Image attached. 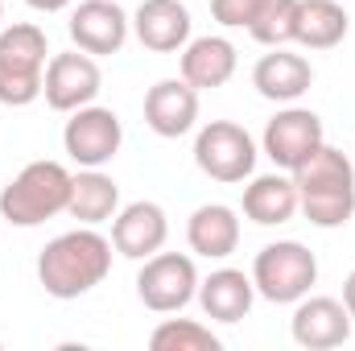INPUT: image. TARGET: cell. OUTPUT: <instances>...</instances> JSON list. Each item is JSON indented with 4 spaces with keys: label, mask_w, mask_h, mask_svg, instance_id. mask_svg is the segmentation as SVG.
<instances>
[{
    "label": "cell",
    "mask_w": 355,
    "mask_h": 351,
    "mask_svg": "<svg viewBox=\"0 0 355 351\" xmlns=\"http://www.w3.org/2000/svg\"><path fill=\"white\" fill-rule=\"evenodd\" d=\"M112 252L116 248H112L107 236H99L87 223H79L75 232H62V236H54L42 248V257H37V281H42V289L50 298L75 302V298H83L95 285L107 281Z\"/></svg>",
    "instance_id": "1"
},
{
    "label": "cell",
    "mask_w": 355,
    "mask_h": 351,
    "mask_svg": "<svg viewBox=\"0 0 355 351\" xmlns=\"http://www.w3.org/2000/svg\"><path fill=\"white\" fill-rule=\"evenodd\" d=\"M297 182V211L314 223V228H343L352 223L355 215V162L335 149V145H322L310 162H302L293 170Z\"/></svg>",
    "instance_id": "2"
},
{
    "label": "cell",
    "mask_w": 355,
    "mask_h": 351,
    "mask_svg": "<svg viewBox=\"0 0 355 351\" xmlns=\"http://www.w3.org/2000/svg\"><path fill=\"white\" fill-rule=\"evenodd\" d=\"M71 178L62 162H29L0 190V219L12 228H37L62 215L71 203Z\"/></svg>",
    "instance_id": "3"
},
{
    "label": "cell",
    "mask_w": 355,
    "mask_h": 351,
    "mask_svg": "<svg viewBox=\"0 0 355 351\" xmlns=\"http://www.w3.org/2000/svg\"><path fill=\"white\" fill-rule=\"evenodd\" d=\"M46 62H50V42L42 25L17 21L0 29V103L29 108L33 99H42Z\"/></svg>",
    "instance_id": "4"
},
{
    "label": "cell",
    "mask_w": 355,
    "mask_h": 351,
    "mask_svg": "<svg viewBox=\"0 0 355 351\" xmlns=\"http://www.w3.org/2000/svg\"><path fill=\"white\" fill-rule=\"evenodd\" d=\"M318 281V257L297 244V240H277L265 244L252 261V285L257 298H265L272 306H293L302 302Z\"/></svg>",
    "instance_id": "5"
},
{
    "label": "cell",
    "mask_w": 355,
    "mask_h": 351,
    "mask_svg": "<svg viewBox=\"0 0 355 351\" xmlns=\"http://www.w3.org/2000/svg\"><path fill=\"white\" fill-rule=\"evenodd\" d=\"M194 166L211 182L236 186V182L252 178V170H257V141L236 120H211L194 137Z\"/></svg>",
    "instance_id": "6"
},
{
    "label": "cell",
    "mask_w": 355,
    "mask_h": 351,
    "mask_svg": "<svg viewBox=\"0 0 355 351\" xmlns=\"http://www.w3.org/2000/svg\"><path fill=\"white\" fill-rule=\"evenodd\" d=\"M198 268L186 252H153L137 273V298L153 314H178L198 298Z\"/></svg>",
    "instance_id": "7"
},
{
    "label": "cell",
    "mask_w": 355,
    "mask_h": 351,
    "mask_svg": "<svg viewBox=\"0 0 355 351\" xmlns=\"http://www.w3.org/2000/svg\"><path fill=\"white\" fill-rule=\"evenodd\" d=\"M322 145H327L322 116L310 112V108H297V103H285L265 124V137H261L265 157L277 170H285V174H293L302 162H310Z\"/></svg>",
    "instance_id": "8"
},
{
    "label": "cell",
    "mask_w": 355,
    "mask_h": 351,
    "mask_svg": "<svg viewBox=\"0 0 355 351\" xmlns=\"http://www.w3.org/2000/svg\"><path fill=\"white\" fill-rule=\"evenodd\" d=\"M124 145V124L112 108L87 103L79 112H71L67 128H62V149L79 170H103Z\"/></svg>",
    "instance_id": "9"
},
{
    "label": "cell",
    "mask_w": 355,
    "mask_h": 351,
    "mask_svg": "<svg viewBox=\"0 0 355 351\" xmlns=\"http://www.w3.org/2000/svg\"><path fill=\"white\" fill-rule=\"evenodd\" d=\"M103 91V71L99 62L91 58L87 50H62V54H50L46 62V79H42V95L54 112H79L99 99Z\"/></svg>",
    "instance_id": "10"
},
{
    "label": "cell",
    "mask_w": 355,
    "mask_h": 351,
    "mask_svg": "<svg viewBox=\"0 0 355 351\" xmlns=\"http://www.w3.org/2000/svg\"><path fill=\"white\" fill-rule=\"evenodd\" d=\"M352 314L339 298H322V293H306L302 302H293V318H289V335L293 343L306 351H331L343 348L352 339Z\"/></svg>",
    "instance_id": "11"
},
{
    "label": "cell",
    "mask_w": 355,
    "mask_h": 351,
    "mask_svg": "<svg viewBox=\"0 0 355 351\" xmlns=\"http://www.w3.org/2000/svg\"><path fill=\"white\" fill-rule=\"evenodd\" d=\"M166 240H170V219L166 207L153 198H137L120 207L112 219V248L128 261H149L153 252L166 248Z\"/></svg>",
    "instance_id": "12"
},
{
    "label": "cell",
    "mask_w": 355,
    "mask_h": 351,
    "mask_svg": "<svg viewBox=\"0 0 355 351\" xmlns=\"http://www.w3.org/2000/svg\"><path fill=\"white\" fill-rule=\"evenodd\" d=\"M71 42L79 50H87L91 58H103V54H120L124 42H128V29H132V17L116 4V0H83L75 12H71Z\"/></svg>",
    "instance_id": "13"
},
{
    "label": "cell",
    "mask_w": 355,
    "mask_h": 351,
    "mask_svg": "<svg viewBox=\"0 0 355 351\" xmlns=\"http://www.w3.org/2000/svg\"><path fill=\"white\" fill-rule=\"evenodd\" d=\"M145 124L157 137H166V141L186 137L198 124V91L190 87L182 75L153 83V87L145 91Z\"/></svg>",
    "instance_id": "14"
},
{
    "label": "cell",
    "mask_w": 355,
    "mask_h": 351,
    "mask_svg": "<svg viewBox=\"0 0 355 351\" xmlns=\"http://www.w3.org/2000/svg\"><path fill=\"white\" fill-rule=\"evenodd\" d=\"M132 33L153 54H182L190 42V8L182 0H141L132 12Z\"/></svg>",
    "instance_id": "15"
},
{
    "label": "cell",
    "mask_w": 355,
    "mask_h": 351,
    "mask_svg": "<svg viewBox=\"0 0 355 351\" xmlns=\"http://www.w3.org/2000/svg\"><path fill=\"white\" fill-rule=\"evenodd\" d=\"M236 46L219 33H207V37H190L182 46V62H178V75L190 83L194 91H215L223 83H232L236 75Z\"/></svg>",
    "instance_id": "16"
},
{
    "label": "cell",
    "mask_w": 355,
    "mask_h": 351,
    "mask_svg": "<svg viewBox=\"0 0 355 351\" xmlns=\"http://www.w3.org/2000/svg\"><path fill=\"white\" fill-rule=\"evenodd\" d=\"M186 244L194 257L207 261H227L240 248V215L227 203H202L186 219Z\"/></svg>",
    "instance_id": "17"
},
{
    "label": "cell",
    "mask_w": 355,
    "mask_h": 351,
    "mask_svg": "<svg viewBox=\"0 0 355 351\" xmlns=\"http://www.w3.org/2000/svg\"><path fill=\"white\" fill-rule=\"evenodd\" d=\"M257 285L244 268H215L211 277L198 281V306L215 323H240L252 314Z\"/></svg>",
    "instance_id": "18"
},
{
    "label": "cell",
    "mask_w": 355,
    "mask_h": 351,
    "mask_svg": "<svg viewBox=\"0 0 355 351\" xmlns=\"http://www.w3.org/2000/svg\"><path fill=\"white\" fill-rule=\"evenodd\" d=\"M314 83V67L302 54H289L285 46H277L252 67V87L272 103H297Z\"/></svg>",
    "instance_id": "19"
},
{
    "label": "cell",
    "mask_w": 355,
    "mask_h": 351,
    "mask_svg": "<svg viewBox=\"0 0 355 351\" xmlns=\"http://www.w3.org/2000/svg\"><path fill=\"white\" fill-rule=\"evenodd\" d=\"M297 182L293 174H261L244 186V215L261 228H281L297 215Z\"/></svg>",
    "instance_id": "20"
},
{
    "label": "cell",
    "mask_w": 355,
    "mask_h": 351,
    "mask_svg": "<svg viewBox=\"0 0 355 351\" xmlns=\"http://www.w3.org/2000/svg\"><path fill=\"white\" fill-rule=\"evenodd\" d=\"M120 211V186L116 178L103 174V170H79L71 178V203H67V215L87 223V228H99L107 219H116Z\"/></svg>",
    "instance_id": "21"
},
{
    "label": "cell",
    "mask_w": 355,
    "mask_h": 351,
    "mask_svg": "<svg viewBox=\"0 0 355 351\" xmlns=\"http://www.w3.org/2000/svg\"><path fill=\"white\" fill-rule=\"evenodd\" d=\"M352 29V17L339 0H302L297 4V46L306 50H335Z\"/></svg>",
    "instance_id": "22"
},
{
    "label": "cell",
    "mask_w": 355,
    "mask_h": 351,
    "mask_svg": "<svg viewBox=\"0 0 355 351\" xmlns=\"http://www.w3.org/2000/svg\"><path fill=\"white\" fill-rule=\"evenodd\" d=\"M153 351H219V335L194 318H166L153 335H149Z\"/></svg>",
    "instance_id": "23"
},
{
    "label": "cell",
    "mask_w": 355,
    "mask_h": 351,
    "mask_svg": "<svg viewBox=\"0 0 355 351\" xmlns=\"http://www.w3.org/2000/svg\"><path fill=\"white\" fill-rule=\"evenodd\" d=\"M297 4H302V0H268L265 8H261V17L248 25L252 42H261L268 50L289 46V42L297 37Z\"/></svg>",
    "instance_id": "24"
},
{
    "label": "cell",
    "mask_w": 355,
    "mask_h": 351,
    "mask_svg": "<svg viewBox=\"0 0 355 351\" xmlns=\"http://www.w3.org/2000/svg\"><path fill=\"white\" fill-rule=\"evenodd\" d=\"M265 4L268 0H211V17H215L223 29H248V25L261 17Z\"/></svg>",
    "instance_id": "25"
},
{
    "label": "cell",
    "mask_w": 355,
    "mask_h": 351,
    "mask_svg": "<svg viewBox=\"0 0 355 351\" xmlns=\"http://www.w3.org/2000/svg\"><path fill=\"white\" fill-rule=\"evenodd\" d=\"M29 8H37V12H62V8H71V0H25Z\"/></svg>",
    "instance_id": "26"
},
{
    "label": "cell",
    "mask_w": 355,
    "mask_h": 351,
    "mask_svg": "<svg viewBox=\"0 0 355 351\" xmlns=\"http://www.w3.org/2000/svg\"><path fill=\"white\" fill-rule=\"evenodd\" d=\"M343 306H347V314H352V323H355V268L347 273V281H343Z\"/></svg>",
    "instance_id": "27"
},
{
    "label": "cell",
    "mask_w": 355,
    "mask_h": 351,
    "mask_svg": "<svg viewBox=\"0 0 355 351\" xmlns=\"http://www.w3.org/2000/svg\"><path fill=\"white\" fill-rule=\"evenodd\" d=\"M0 21H4V0H0Z\"/></svg>",
    "instance_id": "28"
}]
</instances>
